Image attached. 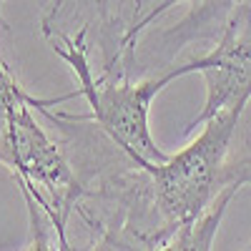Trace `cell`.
I'll return each instance as SVG.
<instances>
[{
  "label": "cell",
  "mask_w": 251,
  "mask_h": 251,
  "mask_svg": "<svg viewBox=\"0 0 251 251\" xmlns=\"http://www.w3.org/2000/svg\"><path fill=\"white\" fill-rule=\"evenodd\" d=\"M20 93H23V88L18 86L15 75L8 71V66L3 63V58H0V133H3L5 123H8V116H10V108L20 98Z\"/></svg>",
  "instance_id": "5"
},
{
  "label": "cell",
  "mask_w": 251,
  "mask_h": 251,
  "mask_svg": "<svg viewBox=\"0 0 251 251\" xmlns=\"http://www.w3.org/2000/svg\"><path fill=\"white\" fill-rule=\"evenodd\" d=\"M183 66L188 73H201L206 83V103L191 128L231 106H246L251 100V10L234 13L219 46Z\"/></svg>",
  "instance_id": "4"
},
{
  "label": "cell",
  "mask_w": 251,
  "mask_h": 251,
  "mask_svg": "<svg viewBox=\"0 0 251 251\" xmlns=\"http://www.w3.org/2000/svg\"><path fill=\"white\" fill-rule=\"evenodd\" d=\"M169 3H174V0H169Z\"/></svg>",
  "instance_id": "6"
},
{
  "label": "cell",
  "mask_w": 251,
  "mask_h": 251,
  "mask_svg": "<svg viewBox=\"0 0 251 251\" xmlns=\"http://www.w3.org/2000/svg\"><path fill=\"white\" fill-rule=\"evenodd\" d=\"M0 163L13 171L23 196L48 214L58 249H68L66 224L83 196V188L63 151L35 121L25 91L13 103L8 123L0 133Z\"/></svg>",
  "instance_id": "3"
},
{
  "label": "cell",
  "mask_w": 251,
  "mask_h": 251,
  "mask_svg": "<svg viewBox=\"0 0 251 251\" xmlns=\"http://www.w3.org/2000/svg\"><path fill=\"white\" fill-rule=\"evenodd\" d=\"M246 106H231L201 123V133L158 163H146L151 194L163 228V249H176L194 221L228 183H251V158L228 163V149Z\"/></svg>",
  "instance_id": "1"
},
{
  "label": "cell",
  "mask_w": 251,
  "mask_h": 251,
  "mask_svg": "<svg viewBox=\"0 0 251 251\" xmlns=\"http://www.w3.org/2000/svg\"><path fill=\"white\" fill-rule=\"evenodd\" d=\"M50 48L58 58L68 63V68L73 71L78 80V91L58 98L55 103L71 100V98H86L88 108H91L88 116H58V118H68L73 123H83V121L96 123L138 169L146 163H158V161L169 158V153H163L151 136L149 113H151L153 98L169 83L188 75L186 66H176L158 78L138 80V83L106 80V78H96L91 71L88 50H86V28L75 38L58 33L50 40Z\"/></svg>",
  "instance_id": "2"
}]
</instances>
